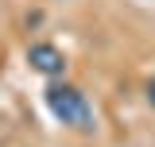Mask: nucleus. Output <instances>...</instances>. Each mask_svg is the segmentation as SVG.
I'll use <instances>...</instances> for the list:
<instances>
[{"label": "nucleus", "instance_id": "nucleus-1", "mask_svg": "<svg viewBox=\"0 0 155 147\" xmlns=\"http://www.w3.org/2000/svg\"><path fill=\"white\" fill-rule=\"evenodd\" d=\"M47 109H51L54 120H62V124H70V128H78V132L93 128V105H89V97L78 89V85H70V81H51V85H47Z\"/></svg>", "mask_w": 155, "mask_h": 147}, {"label": "nucleus", "instance_id": "nucleus-2", "mask_svg": "<svg viewBox=\"0 0 155 147\" xmlns=\"http://www.w3.org/2000/svg\"><path fill=\"white\" fill-rule=\"evenodd\" d=\"M27 62H31V70L47 74V77H62V70H66V54L54 43H31L27 47Z\"/></svg>", "mask_w": 155, "mask_h": 147}, {"label": "nucleus", "instance_id": "nucleus-3", "mask_svg": "<svg viewBox=\"0 0 155 147\" xmlns=\"http://www.w3.org/2000/svg\"><path fill=\"white\" fill-rule=\"evenodd\" d=\"M147 101L155 105V81H147Z\"/></svg>", "mask_w": 155, "mask_h": 147}]
</instances>
